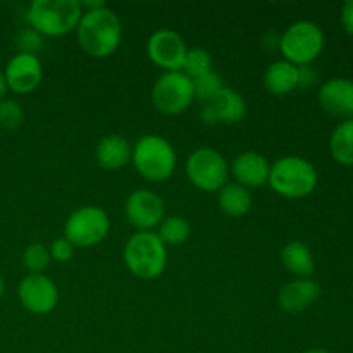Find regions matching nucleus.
<instances>
[{
    "label": "nucleus",
    "instance_id": "obj_10",
    "mask_svg": "<svg viewBox=\"0 0 353 353\" xmlns=\"http://www.w3.org/2000/svg\"><path fill=\"white\" fill-rule=\"evenodd\" d=\"M17 296L28 312L38 316L52 312L59 302L57 286L45 274H28L17 286Z\"/></svg>",
    "mask_w": 353,
    "mask_h": 353
},
{
    "label": "nucleus",
    "instance_id": "obj_11",
    "mask_svg": "<svg viewBox=\"0 0 353 353\" xmlns=\"http://www.w3.org/2000/svg\"><path fill=\"white\" fill-rule=\"evenodd\" d=\"M147 52L154 64L165 72H176L183 69L188 48L181 34L172 30H159L148 38Z\"/></svg>",
    "mask_w": 353,
    "mask_h": 353
},
{
    "label": "nucleus",
    "instance_id": "obj_32",
    "mask_svg": "<svg viewBox=\"0 0 353 353\" xmlns=\"http://www.w3.org/2000/svg\"><path fill=\"white\" fill-rule=\"evenodd\" d=\"M6 93H7V83H6V78H3V72L0 71V100H3Z\"/></svg>",
    "mask_w": 353,
    "mask_h": 353
},
{
    "label": "nucleus",
    "instance_id": "obj_9",
    "mask_svg": "<svg viewBox=\"0 0 353 353\" xmlns=\"http://www.w3.org/2000/svg\"><path fill=\"white\" fill-rule=\"evenodd\" d=\"M152 100H154L155 109L165 116L185 112L195 100L193 79L188 78L183 71L164 72L155 81Z\"/></svg>",
    "mask_w": 353,
    "mask_h": 353
},
{
    "label": "nucleus",
    "instance_id": "obj_3",
    "mask_svg": "<svg viewBox=\"0 0 353 353\" xmlns=\"http://www.w3.org/2000/svg\"><path fill=\"white\" fill-rule=\"evenodd\" d=\"M124 262L131 274L140 279H157L168 264V250L152 231H138L124 245Z\"/></svg>",
    "mask_w": 353,
    "mask_h": 353
},
{
    "label": "nucleus",
    "instance_id": "obj_17",
    "mask_svg": "<svg viewBox=\"0 0 353 353\" xmlns=\"http://www.w3.org/2000/svg\"><path fill=\"white\" fill-rule=\"evenodd\" d=\"M321 296V286L310 278L290 281L279 290L278 303L285 312L299 314Z\"/></svg>",
    "mask_w": 353,
    "mask_h": 353
},
{
    "label": "nucleus",
    "instance_id": "obj_23",
    "mask_svg": "<svg viewBox=\"0 0 353 353\" xmlns=\"http://www.w3.org/2000/svg\"><path fill=\"white\" fill-rule=\"evenodd\" d=\"M190 223L181 216L165 217L159 228L157 236L164 245H181L190 238Z\"/></svg>",
    "mask_w": 353,
    "mask_h": 353
},
{
    "label": "nucleus",
    "instance_id": "obj_18",
    "mask_svg": "<svg viewBox=\"0 0 353 353\" xmlns=\"http://www.w3.org/2000/svg\"><path fill=\"white\" fill-rule=\"evenodd\" d=\"M131 154L133 150L126 138H123L121 134H109L97 145L95 157L100 168L114 171V169L124 168L131 161Z\"/></svg>",
    "mask_w": 353,
    "mask_h": 353
},
{
    "label": "nucleus",
    "instance_id": "obj_28",
    "mask_svg": "<svg viewBox=\"0 0 353 353\" xmlns=\"http://www.w3.org/2000/svg\"><path fill=\"white\" fill-rule=\"evenodd\" d=\"M16 45L19 48V54L37 55L43 48V37L38 31H34L33 28H26V30L19 31V34H17Z\"/></svg>",
    "mask_w": 353,
    "mask_h": 353
},
{
    "label": "nucleus",
    "instance_id": "obj_30",
    "mask_svg": "<svg viewBox=\"0 0 353 353\" xmlns=\"http://www.w3.org/2000/svg\"><path fill=\"white\" fill-rule=\"evenodd\" d=\"M341 26L353 37V0H348L341 7Z\"/></svg>",
    "mask_w": 353,
    "mask_h": 353
},
{
    "label": "nucleus",
    "instance_id": "obj_31",
    "mask_svg": "<svg viewBox=\"0 0 353 353\" xmlns=\"http://www.w3.org/2000/svg\"><path fill=\"white\" fill-rule=\"evenodd\" d=\"M299 74H300V79H299L300 88H309V86H312L317 79L316 71H314L310 65H299Z\"/></svg>",
    "mask_w": 353,
    "mask_h": 353
},
{
    "label": "nucleus",
    "instance_id": "obj_12",
    "mask_svg": "<svg viewBox=\"0 0 353 353\" xmlns=\"http://www.w3.org/2000/svg\"><path fill=\"white\" fill-rule=\"evenodd\" d=\"M126 219L140 231H150L164 221V202L150 190H134L126 200Z\"/></svg>",
    "mask_w": 353,
    "mask_h": 353
},
{
    "label": "nucleus",
    "instance_id": "obj_27",
    "mask_svg": "<svg viewBox=\"0 0 353 353\" xmlns=\"http://www.w3.org/2000/svg\"><path fill=\"white\" fill-rule=\"evenodd\" d=\"M23 107H21L16 100H0V126H2L3 130H17V128L23 124Z\"/></svg>",
    "mask_w": 353,
    "mask_h": 353
},
{
    "label": "nucleus",
    "instance_id": "obj_34",
    "mask_svg": "<svg viewBox=\"0 0 353 353\" xmlns=\"http://www.w3.org/2000/svg\"><path fill=\"white\" fill-rule=\"evenodd\" d=\"M3 290H6V283H3V278H2V274H0V296L3 295Z\"/></svg>",
    "mask_w": 353,
    "mask_h": 353
},
{
    "label": "nucleus",
    "instance_id": "obj_6",
    "mask_svg": "<svg viewBox=\"0 0 353 353\" xmlns=\"http://www.w3.org/2000/svg\"><path fill=\"white\" fill-rule=\"evenodd\" d=\"M279 50L295 65H310L324 48V33L312 21L293 23L279 37Z\"/></svg>",
    "mask_w": 353,
    "mask_h": 353
},
{
    "label": "nucleus",
    "instance_id": "obj_25",
    "mask_svg": "<svg viewBox=\"0 0 353 353\" xmlns=\"http://www.w3.org/2000/svg\"><path fill=\"white\" fill-rule=\"evenodd\" d=\"M23 264L30 271V274H43V271L50 264V252L41 243L28 245L23 254Z\"/></svg>",
    "mask_w": 353,
    "mask_h": 353
},
{
    "label": "nucleus",
    "instance_id": "obj_1",
    "mask_svg": "<svg viewBox=\"0 0 353 353\" xmlns=\"http://www.w3.org/2000/svg\"><path fill=\"white\" fill-rule=\"evenodd\" d=\"M76 30L81 48L95 59L109 57L116 52L123 37L121 19L109 7L83 12Z\"/></svg>",
    "mask_w": 353,
    "mask_h": 353
},
{
    "label": "nucleus",
    "instance_id": "obj_15",
    "mask_svg": "<svg viewBox=\"0 0 353 353\" xmlns=\"http://www.w3.org/2000/svg\"><path fill=\"white\" fill-rule=\"evenodd\" d=\"M319 103L330 116L353 119V81L347 78H333L319 90Z\"/></svg>",
    "mask_w": 353,
    "mask_h": 353
},
{
    "label": "nucleus",
    "instance_id": "obj_8",
    "mask_svg": "<svg viewBox=\"0 0 353 353\" xmlns=\"http://www.w3.org/2000/svg\"><path fill=\"white\" fill-rule=\"evenodd\" d=\"M110 230L109 216L103 209L95 205H85L76 209L64 224V238L72 247L86 248L100 243Z\"/></svg>",
    "mask_w": 353,
    "mask_h": 353
},
{
    "label": "nucleus",
    "instance_id": "obj_22",
    "mask_svg": "<svg viewBox=\"0 0 353 353\" xmlns=\"http://www.w3.org/2000/svg\"><path fill=\"white\" fill-rule=\"evenodd\" d=\"M331 155L343 165H353V119H347L333 131L330 140Z\"/></svg>",
    "mask_w": 353,
    "mask_h": 353
},
{
    "label": "nucleus",
    "instance_id": "obj_16",
    "mask_svg": "<svg viewBox=\"0 0 353 353\" xmlns=\"http://www.w3.org/2000/svg\"><path fill=\"white\" fill-rule=\"evenodd\" d=\"M231 172H233L238 185L245 186L247 190L259 188L269 181L271 164L264 155L257 154V152H243L233 161Z\"/></svg>",
    "mask_w": 353,
    "mask_h": 353
},
{
    "label": "nucleus",
    "instance_id": "obj_5",
    "mask_svg": "<svg viewBox=\"0 0 353 353\" xmlns=\"http://www.w3.org/2000/svg\"><path fill=\"white\" fill-rule=\"evenodd\" d=\"M137 171L148 181H165L176 169V152L165 138L145 134L134 145L131 154Z\"/></svg>",
    "mask_w": 353,
    "mask_h": 353
},
{
    "label": "nucleus",
    "instance_id": "obj_29",
    "mask_svg": "<svg viewBox=\"0 0 353 353\" xmlns=\"http://www.w3.org/2000/svg\"><path fill=\"white\" fill-rule=\"evenodd\" d=\"M48 252H50V259L57 262H69L74 255V247H72L71 241L68 238H57V240L52 241V245L48 247Z\"/></svg>",
    "mask_w": 353,
    "mask_h": 353
},
{
    "label": "nucleus",
    "instance_id": "obj_33",
    "mask_svg": "<svg viewBox=\"0 0 353 353\" xmlns=\"http://www.w3.org/2000/svg\"><path fill=\"white\" fill-rule=\"evenodd\" d=\"M303 353H330V352L324 350V348H310V350H307Z\"/></svg>",
    "mask_w": 353,
    "mask_h": 353
},
{
    "label": "nucleus",
    "instance_id": "obj_19",
    "mask_svg": "<svg viewBox=\"0 0 353 353\" xmlns=\"http://www.w3.org/2000/svg\"><path fill=\"white\" fill-rule=\"evenodd\" d=\"M299 65L288 61L272 62L264 74V86L271 95H288L299 88Z\"/></svg>",
    "mask_w": 353,
    "mask_h": 353
},
{
    "label": "nucleus",
    "instance_id": "obj_20",
    "mask_svg": "<svg viewBox=\"0 0 353 353\" xmlns=\"http://www.w3.org/2000/svg\"><path fill=\"white\" fill-rule=\"evenodd\" d=\"M281 262L292 274L299 276V279L310 278L316 269L312 252L302 241H292L285 245L281 250Z\"/></svg>",
    "mask_w": 353,
    "mask_h": 353
},
{
    "label": "nucleus",
    "instance_id": "obj_2",
    "mask_svg": "<svg viewBox=\"0 0 353 353\" xmlns=\"http://www.w3.org/2000/svg\"><path fill=\"white\" fill-rule=\"evenodd\" d=\"M81 16L78 0H33L26 19L41 37H62L78 28Z\"/></svg>",
    "mask_w": 353,
    "mask_h": 353
},
{
    "label": "nucleus",
    "instance_id": "obj_24",
    "mask_svg": "<svg viewBox=\"0 0 353 353\" xmlns=\"http://www.w3.org/2000/svg\"><path fill=\"white\" fill-rule=\"evenodd\" d=\"M181 71L192 79L207 74V72L212 71V57L203 48H192V50L186 52Z\"/></svg>",
    "mask_w": 353,
    "mask_h": 353
},
{
    "label": "nucleus",
    "instance_id": "obj_4",
    "mask_svg": "<svg viewBox=\"0 0 353 353\" xmlns=\"http://www.w3.org/2000/svg\"><path fill=\"white\" fill-rule=\"evenodd\" d=\"M268 183L278 195L286 199H303L316 190L317 171L307 159L290 155L278 159L271 165Z\"/></svg>",
    "mask_w": 353,
    "mask_h": 353
},
{
    "label": "nucleus",
    "instance_id": "obj_13",
    "mask_svg": "<svg viewBox=\"0 0 353 353\" xmlns=\"http://www.w3.org/2000/svg\"><path fill=\"white\" fill-rule=\"evenodd\" d=\"M7 88L16 93H30L41 83L43 78V65L37 55L19 54L17 52L6 65L3 71Z\"/></svg>",
    "mask_w": 353,
    "mask_h": 353
},
{
    "label": "nucleus",
    "instance_id": "obj_14",
    "mask_svg": "<svg viewBox=\"0 0 353 353\" xmlns=\"http://www.w3.org/2000/svg\"><path fill=\"white\" fill-rule=\"evenodd\" d=\"M245 114H247V103L243 97L236 90L224 86L214 99L203 103L200 117L207 124H234L240 123Z\"/></svg>",
    "mask_w": 353,
    "mask_h": 353
},
{
    "label": "nucleus",
    "instance_id": "obj_7",
    "mask_svg": "<svg viewBox=\"0 0 353 353\" xmlns=\"http://www.w3.org/2000/svg\"><path fill=\"white\" fill-rule=\"evenodd\" d=\"M186 176L202 192H219L228 181L230 165L223 154L214 148H196L186 161Z\"/></svg>",
    "mask_w": 353,
    "mask_h": 353
},
{
    "label": "nucleus",
    "instance_id": "obj_26",
    "mask_svg": "<svg viewBox=\"0 0 353 353\" xmlns=\"http://www.w3.org/2000/svg\"><path fill=\"white\" fill-rule=\"evenodd\" d=\"M223 88H224L223 79H221V76L216 74L214 71L193 79V92H195V99L199 100V102H202V105L209 102L210 99H214V97H216Z\"/></svg>",
    "mask_w": 353,
    "mask_h": 353
},
{
    "label": "nucleus",
    "instance_id": "obj_21",
    "mask_svg": "<svg viewBox=\"0 0 353 353\" xmlns=\"http://www.w3.org/2000/svg\"><path fill=\"white\" fill-rule=\"evenodd\" d=\"M217 200H219L221 210L231 217L245 216L252 207L250 192L238 183H226L219 190Z\"/></svg>",
    "mask_w": 353,
    "mask_h": 353
}]
</instances>
